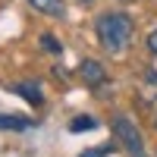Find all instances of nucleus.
I'll return each instance as SVG.
<instances>
[{
	"instance_id": "1",
	"label": "nucleus",
	"mask_w": 157,
	"mask_h": 157,
	"mask_svg": "<svg viewBox=\"0 0 157 157\" xmlns=\"http://www.w3.org/2000/svg\"><path fill=\"white\" fill-rule=\"evenodd\" d=\"M94 32H98L101 47L110 50V54H123L129 47V41H132V22L123 13H104L94 25Z\"/></svg>"
},
{
	"instance_id": "2",
	"label": "nucleus",
	"mask_w": 157,
	"mask_h": 157,
	"mask_svg": "<svg viewBox=\"0 0 157 157\" xmlns=\"http://www.w3.org/2000/svg\"><path fill=\"white\" fill-rule=\"evenodd\" d=\"M113 132H116V138L126 145V151L132 157H145V141L138 135V126L129 116H113Z\"/></svg>"
},
{
	"instance_id": "3",
	"label": "nucleus",
	"mask_w": 157,
	"mask_h": 157,
	"mask_svg": "<svg viewBox=\"0 0 157 157\" xmlns=\"http://www.w3.org/2000/svg\"><path fill=\"white\" fill-rule=\"evenodd\" d=\"M78 72H82V78H85L91 88H98V85L107 82V72H104V66H101V63H94V60H85L82 66H78Z\"/></svg>"
},
{
	"instance_id": "4",
	"label": "nucleus",
	"mask_w": 157,
	"mask_h": 157,
	"mask_svg": "<svg viewBox=\"0 0 157 157\" xmlns=\"http://www.w3.org/2000/svg\"><path fill=\"white\" fill-rule=\"evenodd\" d=\"M29 3L41 13V16H50V19H63V13H66V3H63V0H29Z\"/></svg>"
},
{
	"instance_id": "5",
	"label": "nucleus",
	"mask_w": 157,
	"mask_h": 157,
	"mask_svg": "<svg viewBox=\"0 0 157 157\" xmlns=\"http://www.w3.org/2000/svg\"><path fill=\"white\" fill-rule=\"evenodd\" d=\"M35 123L32 120H25V116H6V113H0V129H13V132H29Z\"/></svg>"
},
{
	"instance_id": "6",
	"label": "nucleus",
	"mask_w": 157,
	"mask_h": 157,
	"mask_svg": "<svg viewBox=\"0 0 157 157\" xmlns=\"http://www.w3.org/2000/svg\"><path fill=\"white\" fill-rule=\"evenodd\" d=\"M13 91H19V94H25V98H29L32 104H41V101H44L38 88H32V85H22V82H19V85H13Z\"/></svg>"
},
{
	"instance_id": "7",
	"label": "nucleus",
	"mask_w": 157,
	"mask_h": 157,
	"mask_svg": "<svg viewBox=\"0 0 157 157\" xmlns=\"http://www.w3.org/2000/svg\"><path fill=\"white\" fill-rule=\"evenodd\" d=\"M98 123L91 120V116H75V120L69 123V132H85V129H94Z\"/></svg>"
},
{
	"instance_id": "8",
	"label": "nucleus",
	"mask_w": 157,
	"mask_h": 157,
	"mask_svg": "<svg viewBox=\"0 0 157 157\" xmlns=\"http://www.w3.org/2000/svg\"><path fill=\"white\" fill-rule=\"evenodd\" d=\"M104 154H110V148H107V145H101V148H88V151H82L78 157H104Z\"/></svg>"
},
{
	"instance_id": "9",
	"label": "nucleus",
	"mask_w": 157,
	"mask_h": 157,
	"mask_svg": "<svg viewBox=\"0 0 157 157\" xmlns=\"http://www.w3.org/2000/svg\"><path fill=\"white\" fill-rule=\"evenodd\" d=\"M41 44H44V47L50 50V54H60V44H57L54 38H50V35H44V38H41Z\"/></svg>"
},
{
	"instance_id": "10",
	"label": "nucleus",
	"mask_w": 157,
	"mask_h": 157,
	"mask_svg": "<svg viewBox=\"0 0 157 157\" xmlns=\"http://www.w3.org/2000/svg\"><path fill=\"white\" fill-rule=\"evenodd\" d=\"M148 50H151V54L157 57V29H154V32L148 35Z\"/></svg>"
}]
</instances>
